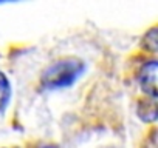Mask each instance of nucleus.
I'll return each mask as SVG.
<instances>
[{
    "mask_svg": "<svg viewBox=\"0 0 158 148\" xmlns=\"http://www.w3.org/2000/svg\"><path fill=\"white\" fill-rule=\"evenodd\" d=\"M156 69H158L156 60H150L141 68L138 74V80L143 91L149 96V99L155 100H156Z\"/></svg>",
    "mask_w": 158,
    "mask_h": 148,
    "instance_id": "obj_2",
    "label": "nucleus"
},
{
    "mask_svg": "<svg viewBox=\"0 0 158 148\" xmlns=\"http://www.w3.org/2000/svg\"><path fill=\"white\" fill-rule=\"evenodd\" d=\"M44 148H57V146H44Z\"/></svg>",
    "mask_w": 158,
    "mask_h": 148,
    "instance_id": "obj_5",
    "label": "nucleus"
},
{
    "mask_svg": "<svg viewBox=\"0 0 158 148\" xmlns=\"http://www.w3.org/2000/svg\"><path fill=\"white\" fill-rule=\"evenodd\" d=\"M144 37H146L144 42L146 40L150 42V51H156V28H152Z\"/></svg>",
    "mask_w": 158,
    "mask_h": 148,
    "instance_id": "obj_4",
    "label": "nucleus"
},
{
    "mask_svg": "<svg viewBox=\"0 0 158 148\" xmlns=\"http://www.w3.org/2000/svg\"><path fill=\"white\" fill-rule=\"evenodd\" d=\"M84 62L76 57H62L50 63L40 76V82L45 88H67L74 84V80L84 71Z\"/></svg>",
    "mask_w": 158,
    "mask_h": 148,
    "instance_id": "obj_1",
    "label": "nucleus"
},
{
    "mask_svg": "<svg viewBox=\"0 0 158 148\" xmlns=\"http://www.w3.org/2000/svg\"><path fill=\"white\" fill-rule=\"evenodd\" d=\"M10 94H11V88H10V82L6 79V76L0 71V111H3L8 100H10Z\"/></svg>",
    "mask_w": 158,
    "mask_h": 148,
    "instance_id": "obj_3",
    "label": "nucleus"
}]
</instances>
